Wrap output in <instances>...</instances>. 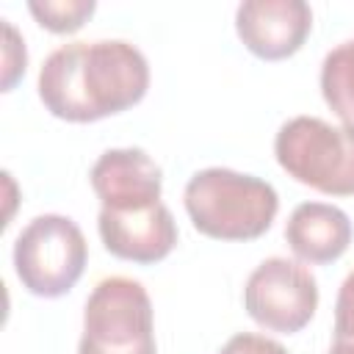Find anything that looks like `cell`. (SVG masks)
Wrapping results in <instances>:
<instances>
[{
  "mask_svg": "<svg viewBox=\"0 0 354 354\" xmlns=\"http://www.w3.org/2000/svg\"><path fill=\"white\" fill-rule=\"evenodd\" d=\"M149 64L124 39L69 41L53 50L39 72L44 108L66 122H97L144 100Z\"/></svg>",
  "mask_w": 354,
  "mask_h": 354,
  "instance_id": "cell-1",
  "label": "cell"
},
{
  "mask_svg": "<svg viewBox=\"0 0 354 354\" xmlns=\"http://www.w3.org/2000/svg\"><path fill=\"white\" fill-rule=\"evenodd\" d=\"M183 199L194 227L216 241H254L271 227L279 210L271 183L221 166L196 171Z\"/></svg>",
  "mask_w": 354,
  "mask_h": 354,
  "instance_id": "cell-2",
  "label": "cell"
},
{
  "mask_svg": "<svg viewBox=\"0 0 354 354\" xmlns=\"http://www.w3.org/2000/svg\"><path fill=\"white\" fill-rule=\"evenodd\" d=\"M274 155L296 183L329 196H354V127L293 116L279 127Z\"/></svg>",
  "mask_w": 354,
  "mask_h": 354,
  "instance_id": "cell-3",
  "label": "cell"
},
{
  "mask_svg": "<svg viewBox=\"0 0 354 354\" xmlns=\"http://www.w3.org/2000/svg\"><path fill=\"white\" fill-rule=\"evenodd\" d=\"M155 318L147 288L130 277H105L83 310L77 354H155Z\"/></svg>",
  "mask_w": 354,
  "mask_h": 354,
  "instance_id": "cell-4",
  "label": "cell"
},
{
  "mask_svg": "<svg viewBox=\"0 0 354 354\" xmlns=\"http://www.w3.org/2000/svg\"><path fill=\"white\" fill-rule=\"evenodd\" d=\"M88 243L83 230L58 213H44L28 221L14 243V271L22 288L41 299L69 293L83 277Z\"/></svg>",
  "mask_w": 354,
  "mask_h": 354,
  "instance_id": "cell-5",
  "label": "cell"
},
{
  "mask_svg": "<svg viewBox=\"0 0 354 354\" xmlns=\"http://www.w3.org/2000/svg\"><path fill=\"white\" fill-rule=\"evenodd\" d=\"M243 307L254 324L293 335L310 324L318 307V282L310 268L288 257L263 260L246 279Z\"/></svg>",
  "mask_w": 354,
  "mask_h": 354,
  "instance_id": "cell-6",
  "label": "cell"
},
{
  "mask_svg": "<svg viewBox=\"0 0 354 354\" xmlns=\"http://www.w3.org/2000/svg\"><path fill=\"white\" fill-rule=\"evenodd\" d=\"M235 30L252 55L282 61L301 50L313 30V11L304 0H246L235 11Z\"/></svg>",
  "mask_w": 354,
  "mask_h": 354,
  "instance_id": "cell-7",
  "label": "cell"
},
{
  "mask_svg": "<svg viewBox=\"0 0 354 354\" xmlns=\"http://www.w3.org/2000/svg\"><path fill=\"white\" fill-rule=\"evenodd\" d=\"M97 230L113 257L138 266L160 263L177 243V224L163 202L124 213L102 207L97 216Z\"/></svg>",
  "mask_w": 354,
  "mask_h": 354,
  "instance_id": "cell-8",
  "label": "cell"
},
{
  "mask_svg": "<svg viewBox=\"0 0 354 354\" xmlns=\"http://www.w3.org/2000/svg\"><path fill=\"white\" fill-rule=\"evenodd\" d=\"M91 188L105 210H138L160 202V166L138 147L105 149L88 171Z\"/></svg>",
  "mask_w": 354,
  "mask_h": 354,
  "instance_id": "cell-9",
  "label": "cell"
},
{
  "mask_svg": "<svg viewBox=\"0 0 354 354\" xmlns=\"http://www.w3.org/2000/svg\"><path fill=\"white\" fill-rule=\"evenodd\" d=\"M285 241L299 260L324 266L346 254L351 243V221L335 205L301 202L285 224Z\"/></svg>",
  "mask_w": 354,
  "mask_h": 354,
  "instance_id": "cell-10",
  "label": "cell"
},
{
  "mask_svg": "<svg viewBox=\"0 0 354 354\" xmlns=\"http://www.w3.org/2000/svg\"><path fill=\"white\" fill-rule=\"evenodd\" d=\"M321 94L335 116L354 127V39L326 53L321 64Z\"/></svg>",
  "mask_w": 354,
  "mask_h": 354,
  "instance_id": "cell-11",
  "label": "cell"
},
{
  "mask_svg": "<svg viewBox=\"0 0 354 354\" xmlns=\"http://www.w3.org/2000/svg\"><path fill=\"white\" fill-rule=\"evenodd\" d=\"M94 0H30L28 11L36 22L53 33H75L94 14Z\"/></svg>",
  "mask_w": 354,
  "mask_h": 354,
  "instance_id": "cell-12",
  "label": "cell"
},
{
  "mask_svg": "<svg viewBox=\"0 0 354 354\" xmlns=\"http://www.w3.org/2000/svg\"><path fill=\"white\" fill-rule=\"evenodd\" d=\"M3 33H6V47H3V91H11L14 83L19 80V75H25V64H28V53H25V41L17 33V28L3 19Z\"/></svg>",
  "mask_w": 354,
  "mask_h": 354,
  "instance_id": "cell-13",
  "label": "cell"
},
{
  "mask_svg": "<svg viewBox=\"0 0 354 354\" xmlns=\"http://www.w3.org/2000/svg\"><path fill=\"white\" fill-rule=\"evenodd\" d=\"M335 340L354 343V271L343 279L335 301Z\"/></svg>",
  "mask_w": 354,
  "mask_h": 354,
  "instance_id": "cell-14",
  "label": "cell"
},
{
  "mask_svg": "<svg viewBox=\"0 0 354 354\" xmlns=\"http://www.w3.org/2000/svg\"><path fill=\"white\" fill-rule=\"evenodd\" d=\"M218 354H288V348L266 335H254V332H238L232 335Z\"/></svg>",
  "mask_w": 354,
  "mask_h": 354,
  "instance_id": "cell-15",
  "label": "cell"
},
{
  "mask_svg": "<svg viewBox=\"0 0 354 354\" xmlns=\"http://www.w3.org/2000/svg\"><path fill=\"white\" fill-rule=\"evenodd\" d=\"M326 354H354V343H332V348Z\"/></svg>",
  "mask_w": 354,
  "mask_h": 354,
  "instance_id": "cell-16",
  "label": "cell"
}]
</instances>
